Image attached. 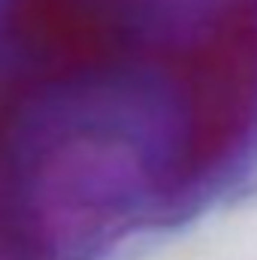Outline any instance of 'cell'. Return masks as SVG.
Listing matches in <instances>:
<instances>
[{"mask_svg": "<svg viewBox=\"0 0 257 260\" xmlns=\"http://www.w3.org/2000/svg\"><path fill=\"white\" fill-rule=\"evenodd\" d=\"M136 46V0H9L0 21V94L24 109L43 88L115 73Z\"/></svg>", "mask_w": 257, "mask_h": 260, "instance_id": "1", "label": "cell"}, {"mask_svg": "<svg viewBox=\"0 0 257 260\" xmlns=\"http://www.w3.org/2000/svg\"><path fill=\"white\" fill-rule=\"evenodd\" d=\"M173 70L185 106L179 179H200L245 139L257 115V0H227Z\"/></svg>", "mask_w": 257, "mask_h": 260, "instance_id": "2", "label": "cell"}]
</instances>
